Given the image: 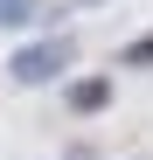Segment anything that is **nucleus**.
<instances>
[{
	"label": "nucleus",
	"instance_id": "4",
	"mask_svg": "<svg viewBox=\"0 0 153 160\" xmlns=\"http://www.w3.org/2000/svg\"><path fill=\"white\" fill-rule=\"evenodd\" d=\"M125 63H153V35H146V42H132V49H125Z\"/></svg>",
	"mask_w": 153,
	"mask_h": 160
},
{
	"label": "nucleus",
	"instance_id": "3",
	"mask_svg": "<svg viewBox=\"0 0 153 160\" xmlns=\"http://www.w3.org/2000/svg\"><path fill=\"white\" fill-rule=\"evenodd\" d=\"M70 104H76V112H97V104H105V84H97V77H91V84H76Z\"/></svg>",
	"mask_w": 153,
	"mask_h": 160
},
{
	"label": "nucleus",
	"instance_id": "1",
	"mask_svg": "<svg viewBox=\"0 0 153 160\" xmlns=\"http://www.w3.org/2000/svg\"><path fill=\"white\" fill-rule=\"evenodd\" d=\"M70 63V42H42V49H28V56H14V77L21 84H42V77H56Z\"/></svg>",
	"mask_w": 153,
	"mask_h": 160
},
{
	"label": "nucleus",
	"instance_id": "2",
	"mask_svg": "<svg viewBox=\"0 0 153 160\" xmlns=\"http://www.w3.org/2000/svg\"><path fill=\"white\" fill-rule=\"evenodd\" d=\"M21 21H35V0H0V28H21Z\"/></svg>",
	"mask_w": 153,
	"mask_h": 160
}]
</instances>
